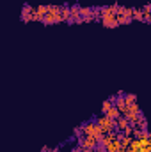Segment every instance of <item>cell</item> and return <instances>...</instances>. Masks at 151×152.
<instances>
[{
	"instance_id": "1",
	"label": "cell",
	"mask_w": 151,
	"mask_h": 152,
	"mask_svg": "<svg viewBox=\"0 0 151 152\" xmlns=\"http://www.w3.org/2000/svg\"><path fill=\"white\" fill-rule=\"evenodd\" d=\"M82 129H84V134H89V136H94V138H98L100 142H101V138H103V129L98 126V122L96 120H89V122H85V124H82Z\"/></svg>"
},
{
	"instance_id": "2",
	"label": "cell",
	"mask_w": 151,
	"mask_h": 152,
	"mask_svg": "<svg viewBox=\"0 0 151 152\" xmlns=\"http://www.w3.org/2000/svg\"><path fill=\"white\" fill-rule=\"evenodd\" d=\"M61 5H48V14L44 16L43 23L44 25H53V23H61Z\"/></svg>"
},
{
	"instance_id": "3",
	"label": "cell",
	"mask_w": 151,
	"mask_h": 152,
	"mask_svg": "<svg viewBox=\"0 0 151 152\" xmlns=\"http://www.w3.org/2000/svg\"><path fill=\"white\" fill-rule=\"evenodd\" d=\"M96 122H98V126L103 129V133H105V134H109V133H117L115 120L109 118L107 115H101V117H98V118H96Z\"/></svg>"
},
{
	"instance_id": "4",
	"label": "cell",
	"mask_w": 151,
	"mask_h": 152,
	"mask_svg": "<svg viewBox=\"0 0 151 152\" xmlns=\"http://www.w3.org/2000/svg\"><path fill=\"white\" fill-rule=\"evenodd\" d=\"M100 145V140L94 138V136H89V134H82L78 138V147L82 149H96Z\"/></svg>"
},
{
	"instance_id": "5",
	"label": "cell",
	"mask_w": 151,
	"mask_h": 152,
	"mask_svg": "<svg viewBox=\"0 0 151 152\" xmlns=\"http://www.w3.org/2000/svg\"><path fill=\"white\" fill-rule=\"evenodd\" d=\"M21 20L23 21H36V9L30 5H25L21 11Z\"/></svg>"
},
{
	"instance_id": "6",
	"label": "cell",
	"mask_w": 151,
	"mask_h": 152,
	"mask_svg": "<svg viewBox=\"0 0 151 152\" xmlns=\"http://www.w3.org/2000/svg\"><path fill=\"white\" fill-rule=\"evenodd\" d=\"M115 126H117V133H124L132 124H130V120H128L126 117H123V115H121V117L115 120Z\"/></svg>"
},
{
	"instance_id": "7",
	"label": "cell",
	"mask_w": 151,
	"mask_h": 152,
	"mask_svg": "<svg viewBox=\"0 0 151 152\" xmlns=\"http://www.w3.org/2000/svg\"><path fill=\"white\" fill-rule=\"evenodd\" d=\"M46 14H48V5H39V7H36V21H43Z\"/></svg>"
},
{
	"instance_id": "8",
	"label": "cell",
	"mask_w": 151,
	"mask_h": 152,
	"mask_svg": "<svg viewBox=\"0 0 151 152\" xmlns=\"http://www.w3.org/2000/svg\"><path fill=\"white\" fill-rule=\"evenodd\" d=\"M103 115H107V117H109V118H112V120H117V118L121 117V112H119V108H117V106L114 104L112 108H110V110H109L107 113H103Z\"/></svg>"
},
{
	"instance_id": "9",
	"label": "cell",
	"mask_w": 151,
	"mask_h": 152,
	"mask_svg": "<svg viewBox=\"0 0 151 152\" xmlns=\"http://www.w3.org/2000/svg\"><path fill=\"white\" fill-rule=\"evenodd\" d=\"M61 18H62V21H70L71 14H70V7H68V5L61 7Z\"/></svg>"
},
{
	"instance_id": "10",
	"label": "cell",
	"mask_w": 151,
	"mask_h": 152,
	"mask_svg": "<svg viewBox=\"0 0 151 152\" xmlns=\"http://www.w3.org/2000/svg\"><path fill=\"white\" fill-rule=\"evenodd\" d=\"M112 106H114V101H112V97H110V99L103 101V104H101V112H103V113H107V112H109Z\"/></svg>"
},
{
	"instance_id": "11",
	"label": "cell",
	"mask_w": 151,
	"mask_h": 152,
	"mask_svg": "<svg viewBox=\"0 0 151 152\" xmlns=\"http://www.w3.org/2000/svg\"><path fill=\"white\" fill-rule=\"evenodd\" d=\"M133 20L144 21V9H133Z\"/></svg>"
},
{
	"instance_id": "12",
	"label": "cell",
	"mask_w": 151,
	"mask_h": 152,
	"mask_svg": "<svg viewBox=\"0 0 151 152\" xmlns=\"http://www.w3.org/2000/svg\"><path fill=\"white\" fill-rule=\"evenodd\" d=\"M124 97H126L128 106H130V104H137V96H135V94H124Z\"/></svg>"
},
{
	"instance_id": "13",
	"label": "cell",
	"mask_w": 151,
	"mask_h": 152,
	"mask_svg": "<svg viewBox=\"0 0 151 152\" xmlns=\"http://www.w3.org/2000/svg\"><path fill=\"white\" fill-rule=\"evenodd\" d=\"M96 152H107V149H105V147H103V145L100 143V145L96 147Z\"/></svg>"
},
{
	"instance_id": "14",
	"label": "cell",
	"mask_w": 151,
	"mask_h": 152,
	"mask_svg": "<svg viewBox=\"0 0 151 152\" xmlns=\"http://www.w3.org/2000/svg\"><path fill=\"white\" fill-rule=\"evenodd\" d=\"M71 152H82V149H80V147H76V149H73Z\"/></svg>"
},
{
	"instance_id": "15",
	"label": "cell",
	"mask_w": 151,
	"mask_h": 152,
	"mask_svg": "<svg viewBox=\"0 0 151 152\" xmlns=\"http://www.w3.org/2000/svg\"><path fill=\"white\" fill-rule=\"evenodd\" d=\"M146 7H148V9H150V11H151V4H148V5H146Z\"/></svg>"
},
{
	"instance_id": "16",
	"label": "cell",
	"mask_w": 151,
	"mask_h": 152,
	"mask_svg": "<svg viewBox=\"0 0 151 152\" xmlns=\"http://www.w3.org/2000/svg\"><path fill=\"white\" fill-rule=\"evenodd\" d=\"M150 140H151V131H150Z\"/></svg>"
}]
</instances>
